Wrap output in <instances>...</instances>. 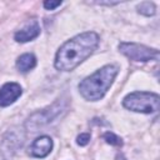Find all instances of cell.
I'll use <instances>...</instances> for the list:
<instances>
[{"instance_id":"obj_12","label":"cell","mask_w":160,"mask_h":160,"mask_svg":"<svg viewBox=\"0 0 160 160\" xmlns=\"http://www.w3.org/2000/svg\"><path fill=\"white\" fill-rule=\"evenodd\" d=\"M89 141H90V134H88V132H82V134H80V135L76 138V142H78L80 146L88 145Z\"/></svg>"},{"instance_id":"obj_11","label":"cell","mask_w":160,"mask_h":160,"mask_svg":"<svg viewBox=\"0 0 160 160\" xmlns=\"http://www.w3.org/2000/svg\"><path fill=\"white\" fill-rule=\"evenodd\" d=\"M102 139H104L108 144L114 145V146H121V145H122V140H121V138H119L118 135H115L114 132H110V131L105 132V134L102 135Z\"/></svg>"},{"instance_id":"obj_2","label":"cell","mask_w":160,"mask_h":160,"mask_svg":"<svg viewBox=\"0 0 160 160\" xmlns=\"http://www.w3.org/2000/svg\"><path fill=\"white\" fill-rule=\"evenodd\" d=\"M118 72L119 68L116 65H105L100 68L79 84L80 94L89 101H98L102 99L109 88L112 85Z\"/></svg>"},{"instance_id":"obj_14","label":"cell","mask_w":160,"mask_h":160,"mask_svg":"<svg viewBox=\"0 0 160 160\" xmlns=\"http://www.w3.org/2000/svg\"><path fill=\"white\" fill-rule=\"evenodd\" d=\"M116 160H128V159H126V158H125L122 154H119V155L116 156Z\"/></svg>"},{"instance_id":"obj_3","label":"cell","mask_w":160,"mask_h":160,"mask_svg":"<svg viewBox=\"0 0 160 160\" xmlns=\"http://www.w3.org/2000/svg\"><path fill=\"white\" fill-rule=\"evenodd\" d=\"M160 98L156 92L151 91H134L126 95L122 100L124 108L135 112L151 114L159 110Z\"/></svg>"},{"instance_id":"obj_7","label":"cell","mask_w":160,"mask_h":160,"mask_svg":"<svg viewBox=\"0 0 160 160\" xmlns=\"http://www.w3.org/2000/svg\"><path fill=\"white\" fill-rule=\"evenodd\" d=\"M51 149H52V140H51V138L46 136V135H42V136L36 138L32 141V144L29 148V152H30L31 156L41 159V158L48 156L51 152Z\"/></svg>"},{"instance_id":"obj_4","label":"cell","mask_w":160,"mask_h":160,"mask_svg":"<svg viewBox=\"0 0 160 160\" xmlns=\"http://www.w3.org/2000/svg\"><path fill=\"white\" fill-rule=\"evenodd\" d=\"M119 50L121 54H124L128 59L134 60V61H151V60H158L159 59V50L145 46L142 44H136V42H120L119 44Z\"/></svg>"},{"instance_id":"obj_13","label":"cell","mask_w":160,"mask_h":160,"mask_svg":"<svg viewBox=\"0 0 160 160\" xmlns=\"http://www.w3.org/2000/svg\"><path fill=\"white\" fill-rule=\"evenodd\" d=\"M61 5V1H44V8L46 10H54Z\"/></svg>"},{"instance_id":"obj_9","label":"cell","mask_w":160,"mask_h":160,"mask_svg":"<svg viewBox=\"0 0 160 160\" xmlns=\"http://www.w3.org/2000/svg\"><path fill=\"white\" fill-rule=\"evenodd\" d=\"M36 65V58L32 54H22L16 60V68L21 72H28Z\"/></svg>"},{"instance_id":"obj_8","label":"cell","mask_w":160,"mask_h":160,"mask_svg":"<svg viewBox=\"0 0 160 160\" xmlns=\"http://www.w3.org/2000/svg\"><path fill=\"white\" fill-rule=\"evenodd\" d=\"M40 35V26L36 20H32L28 22L22 29L15 32V40L18 42H28L34 39H36Z\"/></svg>"},{"instance_id":"obj_1","label":"cell","mask_w":160,"mask_h":160,"mask_svg":"<svg viewBox=\"0 0 160 160\" xmlns=\"http://www.w3.org/2000/svg\"><path fill=\"white\" fill-rule=\"evenodd\" d=\"M99 35L94 31L79 34L64 42L56 51L54 65L60 71H71L86 60L98 48Z\"/></svg>"},{"instance_id":"obj_10","label":"cell","mask_w":160,"mask_h":160,"mask_svg":"<svg viewBox=\"0 0 160 160\" xmlns=\"http://www.w3.org/2000/svg\"><path fill=\"white\" fill-rule=\"evenodd\" d=\"M138 11L141 14V15H145V16H152L156 11V8H155V4L151 2V1H142L138 5Z\"/></svg>"},{"instance_id":"obj_6","label":"cell","mask_w":160,"mask_h":160,"mask_svg":"<svg viewBox=\"0 0 160 160\" xmlns=\"http://www.w3.org/2000/svg\"><path fill=\"white\" fill-rule=\"evenodd\" d=\"M21 86L16 82H6L0 88V106L5 108L15 102L21 95Z\"/></svg>"},{"instance_id":"obj_5","label":"cell","mask_w":160,"mask_h":160,"mask_svg":"<svg viewBox=\"0 0 160 160\" xmlns=\"http://www.w3.org/2000/svg\"><path fill=\"white\" fill-rule=\"evenodd\" d=\"M62 109H64L62 101L59 100V101L54 102L51 106H49V108H46V109H44V110L39 111V112L32 114V115L29 118L26 125H28L30 129H38L39 126H42V125H45V124L52 121L55 118H58V116L60 115V111H61Z\"/></svg>"}]
</instances>
